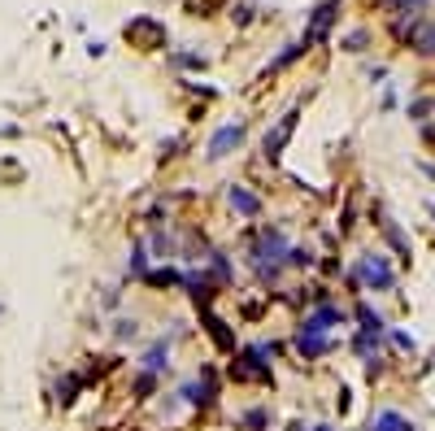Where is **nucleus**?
<instances>
[{"label":"nucleus","mask_w":435,"mask_h":431,"mask_svg":"<svg viewBox=\"0 0 435 431\" xmlns=\"http://www.w3.org/2000/svg\"><path fill=\"white\" fill-rule=\"evenodd\" d=\"M353 284H366L374 292H392L396 288V270H392V262L383 257V253H362V262H357V270H353Z\"/></svg>","instance_id":"nucleus-1"},{"label":"nucleus","mask_w":435,"mask_h":431,"mask_svg":"<svg viewBox=\"0 0 435 431\" xmlns=\"http://www.w3.org/2000/svg\"><path fill=\"white\" fill-rule=\"evenodd\" d=\"M292 131H296V114H283L274 131H266V157H270V162H274V157H283V148H288Z\"/></svg>","instance_id":"nucleus-2"},{"label":"nucleus","mask_w":435,"mask_h":431,"mask_svg":"<svg viewBox=\"0 0 435 431\" xmlns=\"http://www.w3.org/2000/svg\"><path fill=\"white\" fill-rule=\"evenodd\" d=\"M340 322H344V310H340V305H318L310 318L300 322V332H322V336H326L331 327H340Z\"/></svg>","instance_id":"nucleus-3"},{"label":"nucleus","mask_w":435,"mask_h":431,"mask_svg":"<svg viewBox=\"0 0 435 431\" xmlns=\"http://www.w3.org/2000/svg\"><path fill=\"white\" fill-rule=\"evenodd\" d=\"M240 140H244V126H240V122L222 126V131L209 140V162H218V157H226V153H231V148H240Z\"/></svg>","instance_id":"nucleus-4"},{"label":"nucleus","mask_w":435,"mask_h":431,"mask_svg":"<svg viewBox=\"0 0 435 431\" xmlns=\"http://www.w3.org/2000/svg\"><path fill=\"white\" fill-rule=\"evenodd\" d=\"M296 348H300L305 362H314V358H326L331 353V340L322 332H296Z\"/></svg>","instance_id":"nucleus-5"},{"label":"nucleus","mask_w":435,"mask_h":431,"mask_svg":"<svg viewBox=\"0 0 435 431\" xmlns=\"http://www.w3.org/2000/svg\"><path fill=\"white\" fill-rule=\"evenodd\" d=\"M226 200H231V210H235L240 218H257V214H262V200L252 196L248 188H240V183H231V192H226Z\"/></svg>","instance_id":"nucleus-6"},{"label":"nucleus","mask_w":435,"mask_h":431,"mask_svg":"<svg viewBox=\"0 0 435 431\" xmlns=\"http://www.w3.org/2000/svg\"><path fill=\"white\" fill-rule=\"evenodd\" d=\"M379 231H383V240L392 244V253H396V257H400V262H409V236L400 231V226H396L392 218H379Z\"/></svg>","instance_id":"nucleus-7"},{"label":"nucleus","mask_w":435,"mask_h":431,"mask_svg":"<svg viewBox=\"0 0 435 431\" xmlns=\"http://www.w3.org/2000/svg\"><path fill=\"white\" fill-rule=\"evenodd\" d=\"M370 431H418V427L409 423L405 414H396V410H379V414L370 418Z\"/></svg>","instance_id":"nucleus-8"},{"label":"nucleus","mask_w":435,"mask_h":431,"mask_svg":"<svg viewBox=\"0 0 435 431\" xmlns=\"http://www.w3.org/2000/svg\"><path fill=\"white\" fill-rule=\"evenodd\" d=\"M183 401H188V405H209V401H214L209 375H204V379H192V384H183Z\"/></svg>","instance_id":"nucleus-9"},{"label":"nucleus","mask_w":435,"mask_h":431,"mask_svg":"<svg viewBox=\"0 0 435 431\" xmlns=\"http://www.w3.org/2000/svg\"><path fill=\"white\" fill-rule=\"evenodd\" d=\"M140 366H144L148 375H157V370H166V366H170V344H166V340H157V344H152V348L144 353V362H140Z\"/></svg>","instance_id":"nucleus-10"},{"label":"nucleus","mask_w":435,"mask_h":431,"mask_svg":"<svg viewBox=\"0 0 435 431\" xmlns=\"http://www.w3.org/2000/svg\"><path fill=\"white\" fill-rule=\"evenodd\" d=\"M204 327H209V336L218 340V348H226V353H231V348H235V336H231V332H226V322H222L218 314H209V310H204Z\"/></svg>","instance_id":"nucleus-11"},{"label":"nucleus","mask_w":435,"mask_h":431,"mask_svg":"<svg viewBox=\"0 0 435 431\" xmlns=\"http://www.w3.org/2000/svg\"><path fill=\"white\" fill-rule=\"evenodd\" d=\"M357 322H362V332H374V336L388 332V327H383V318H379L370 305H357Z\"/></svg>","instance_id":"nucleus-12"},{"label":"nucleus","mask_w":435,"mask_h":431,"mask_svg":"<svg viewBox=\"0 0 435 431\" xmlns=\"http://www.w3.org/2000/svg\"><path fill=\"white\" fill-rule=\"evenodd\" d=\"M283 266H292V270H300V266H314V253H310V248H288Z\"/></svg>","instance_id":"nucleus-13"},{"label":"nucleus","mask_w":435,"mask_h":431,"mask_svg":"<svg viewBox=\"0 0 435 431\" xmlns=\"http://www.w3.org/2000/svg\"><path fill=\"white\" fill-rule=\"evenodd\" d=\"M135 336H140L135 318H122V322H118V340H135Z\"/></svg>","instance_id":"nucleus-14"},{"label":"nucleus","mask_w":435,"mask_h":431,"mask_svg":"<svg viewBox=\"0 0 435 431\" xmlns=\"http://www.w3.org/2000/svg\"><path fill=\"white\" fill-rule=\"evenodd\" d=\"M144 266H148V257H144V248H135V253H131V274H144Z\"/></svg>","instance_id":"nucleus-15"},{"label":"nucleus","mask_w":435,"mask_h":431,"mask_svg":"<svg viewBox=\"0 0 435 431\" xmlns=\"http://www.w3.org/2000/svg\"><path fill=\"white\" fill-rule=\"evenodd\" d=\"M392 344H396V348H405V353H409V348H414V336H405V332H392Z\"/></svg>","instance_id":"nucleus-16"},{"label":"nucleus","mask_w":435,"mask_h":431,"mask_svg":"<svg viewBox=\"0 0 435 431\" xmlns=\"http://www.w3.org/2000/svg\"><path fill=\"white\" fill-rule=\"evenodd\" d=\"M244 423H248V427H266V414H262V410H248Z\"/></svg>","instance_id":"nucleus-17"},{"label":"nucleus","mask_w":435,"mask_h":431,"mask_svg":"<svg viewBox=\"0 0 435 431\" xmlns=\"http://www.w3.org/2000/svg\"><path fill=\"white\" fill-rule=\"evenodd\" d=\"M314 431H336V427H326V423H318V427H314Z\"/></svg>","instance_id":"nucleus-18"},{"label":"nucleus","mask_w":435,"mask_h":431,"mask_svg":"<svg viewBox=\"0 0 435 431\" xmlns=\"http://www.w3.org/2000/svg\"><path fill=\"white\" fill-rule=\"evenodd\" d=\"M292 431H314V427H300V423H296V427H292Z\"/></svg>","instance_id":"nucleus-19"},{"label":"nucleus","mask_w":435,"mask_h":431,"mask_svg":"<svg viewBox=\"0 0 435 431\" xmlns=\"http://www.w3.org/2000/svg\"><path fill=\"white\" fill-rule=\"evenodd\" d=\"M431 218H435V205H431Z\"/></svg>","instance_id":"nucleus-20"}]
</instances>
